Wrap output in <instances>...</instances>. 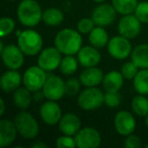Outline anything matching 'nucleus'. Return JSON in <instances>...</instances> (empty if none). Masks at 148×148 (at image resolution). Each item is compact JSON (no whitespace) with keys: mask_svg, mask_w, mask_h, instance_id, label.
Instances as JSON below:
<instances>
[{"mask_svg":"<svg viewBox=\"0 0 148 148\" xmlns=\"http://www.w3.org/2000/svg\"><path fill=\"white\" fill-rule=\"evenodd\" d=\"M146 147H147V148H148V144H147V145H146Z\"/></svg>","mask_w":148,"mask_h":148,"instance_id":"43","label":"nucleus"},{"mask_svg":"<svg viewBox=\"0 0 148 148\" xmlns=\"http://www.w3.org/2000/svg\"><path fill=\"white\" fill-rule=\"evenodd\" d=\"M43 38L39 32L33 27H27L17 36V46L21 49L25 56L39 55L43 50Z\"/></svg>","mask_w":148,"mask_h":148,"instance_id":"3","label":"nucleus"},{"mask_svg":"<svg viewBox=\"0 0 148 148\" xmlns=\"http://www.w3.org/2000/svg\"><path fill=\"white\" fill-rule=\"evenodd\" d=\"M105 74L103 70L99 69L97 66L87 67L81 71L79 74V79L83 86L85 87H95L101 84Z\"/></svg>","mask_w":148,"mask_h":148,"instance_id":"20","label":"nucleus"},{"mask_svg":"<svg viewBox=\"0 0 148 148\" xmlns=\"http://www.w3.org/2000/svg\"><path fill=\"white\" fill-rule=\"evenodd\" d=\"M114 127L119 135L126 137L135 131V117L129 111H119L114 118Z\"/></svg>","mask_w":148,"mask_h":148,"instance_id":"14","label":"nucleus"},{"mask_svg":"<svg viewBox=\"0 0 148 148\" xmlns=\"http://www.w3.org/2000/svg\"><path fill=\"white\" fill-rule=\"evenodd\" d=\"M32 91L25 86L19 87L13 92L12 101L15 107H17L21 111H25L31 106L34 99V95H32Z\"/></svg>","mask_w":148,"mask_h":148,"instance_id":"22","label":"nucleus"},{"mask_svg":"<svg viewBox=\"0 0 148 148\" xmlns=\"http://www.w3.org/2000/svg\"><path fill=\"white\" fill-rule=\"evenodd\" d=\"M107 48L110 56L116 60H125L131 57L133 51L130 40L121 35L111 38Z\"/></svg>","mask_w":148,"mask_h":148,"instance_id":"7","label":"nucleus"},{"mask_svg":"<svg viewBox=\"0 0 148 148\" xmlns=\"http://www.w3.org/2000/svg\"><path fill=\"white\" fill-rule=\"evenodd\" d=\"M142 23L136 17L134 13L126 14L120 18L118 23V32L119 35L127 38L129 40L135 39L141 32Z\"/></svg>","mask_w":148,"mask_h":148,"instance_id":"12","label":"nucleus"},{"mask_svg":"<svg viewBox=\"0 0 148 148\" xmlns=\"http://www.w3.org/2000/svg\"><path fill=\"white\" fill-rule=\"evenodd\" d=\"M15 29V21L13 18L8 16H3L0 21V36L4 38L10 35Z\"/></svg>","mask_w":148,"mask_h":148,"instance_id":"31","label":"nucleus"},{"mask_svg":"<svg viewBox=\"0 0 148 148\" xmlns=\"http://www.w3.org/2000/svg\"><path fill=\"white\" fill-rule=\"evenodd\" d=\"M17 129L14 122L2 119L0 121V147L10 146L17 137Z\"/></svg>","mask_w":148,"mask_h":148,"instance_id":"19","label":"nucleus"},{"mask_svg":"<svg viewBox=\"0 0 148 148\" xmlns=\"http://www.w3.org/2000/svg\"><path fill=\"white\" fill-rule=\"evenodd\" d=\"M44 95L46 99H51V101H60L63 99L66 95L65 88V81L63 78L55 74H50L48 75L47 80L44 84L43 88Z\"/></svg>","mask_w":148,"mask_h":148,"instance_id":"8","label":"nucleus"},{"mask_svg":"<svg viewBox=\"0 0 148 148\" xmlns=\"http://www.w3.org/2000/svg\"><path fill=\"white\" fill-rule=\"evenodd\" d=\"M13 122L16 126L17 132L21 137L25 139H35L39 135V123L36 118L25 110L17 114Z\"/></svg>","mask_w":148,"mask_h":148,"instance_id":"5","label":"nucleus"},{"mask_svg":"<svg viewBox=\"0 0 148 148\" xmlns=\"http://www.w3.org/2000/svg\"><path fill=\"white\" fill-rule=\"evenodd\" d=\"M82 85L80 79L76 77H71L65 82V88H66V95L69 97H74V95H79L80 92V87Z\"/></svg>","mask_w":148,"mask_h":148,"instance_id":"30","label":"nucleus"},{"mask_svg":"<svg viewBox=\"0 0 148 148\" xmlns=\"http://www.w3.org/2000/svg\"><path fill=\"white\" fill-rule=\"evenodd\" d=\"M124 146H125L126 148H139L142 146L141 139H140L137 135H134V134L132 133V134H130V135L126 136Z\"/></svg>","mask_w":148,"mask_h":148,"instance_id":"37","label":"nucleus"},{"mask_svg":"<svg viewBox=\"0 0 148 148\" xmlns=\"http://www.w3.org/2000/svg\"><path fill=\"white\" fill-rule=\"evenodd\" d=\"M74 138L78 148H97L101 144V133L92 127L81 128Z\"/></svg>","mask_w":148,"mask_h":148,"instance_id":"11","label":"nucleus"},{"mask_svg":"<svg viewBox=\"0 0 148 148\" xmlns=\"http://www.w3.org/2000/svg\"><path fill=\"white\" fill-rule=\"evenodd\" d=\"M25 53L21 51V48L13 44L5 46L4 49L1 51L3 64L7 69H21L25 63Z\"/></svg>","mask_w":148,"mask_h":148,"instance_id":"10","label":"nucleus"},{"mask_svg":"<svg viewBox=\"0 0 148 148\" xmlns=\"http://www.w3.org/2000/svg\"><path fill=\"white\" fill-rule=\"evenodd\" d=\"M39 113L44 123L49 126L57 125L63 115L59 103L56 101H51V99H47L42 103Z\"/></svg>","mask_w":148,"mask_h":148,"instance_id":"15","label":"nucleus"},{"mask_svg":"<svg viewBox=\"0 0 148 148\" xmlns=\"http://www.w3.org/2000/svg\"><path fill=\"white\" fill-rule=\"evenodd\" d=\"M58 126H59V130L62 134L75 136L77 132L81 129V120L76 114L66 113L62 115Z\"/></svg>","mask_w":148,"mask_h":148,"instance_id":"17","label":"nucleus"},{"mask_svg":"<svg viewBox=\"0 0 148 148\" xmlns=\"http://www.w3.org/2000/svg\"><path fill=\"white\" fill-rule=\"evenodd\" d=\"M131 60L139 69H148V44H140L133 49Z\"/></svg>","mask_w":148,"mask_h":148,"instance_id":"24","label":"nucleus"},{"mask_svg":"<svg viewBox=\"0 0 148 148\" xmlns=\"http://www.w3.org/2000/svg\"><path fill=\"white\" fill-rule=\"evenodd\" d=\"M122 103V95L119 91H106L105 105L109 108H118Z\"/></svg>","mask_w":148,"mask_h":148,"instance_id":"34","label":"nucleus"},{"mask_svg":"<svg viewBox=\"0 0 148 148\" xmlns=\"http://www.w3.org/2000/svg\"><path fill=\"white\" fill-rule=\"evenodd\" d=\"M23 83V75L17 70L8 69L0 78V86L5 93L14 92Z\"/></svg>","mask_w":148,"mask_h":148,"instance_id":"18","label":"nucleus"},{"mask_svg":"<svg viewBox=\"0 0 148 148\" xmlns=\"http://www.w3.org/2000/svg\"><path fill=\"white\" fill-rule=\"evenodd\" d=\"M80 65L78 59L74 57V55H64L60 63V71L64 75H72L78 69V66Z\"/></svg>","mask_w":148,"mask_h":148,"instance_id":"28","label":"nucleus"},{"mask_svg":"<svg viewBox=\"0 0 148 148\" xmlns=\"http://www.w3.org/2000/svg\"><path fill=\"white\" fill-rule=\"evenodd\" d=\"M110 41L109 34L106 31L103 27H97L89 33L88 35V42L91 46L97 48V49H101L108 46V43Z\"/></svg>","mask_w":148,"mask_h":148,"instance_id":"23","label":"nucleus"},{"mask_svg":"<svg viewBox=\"0 0 148 148\" xmlns=\"http://www.w3.org/2000/svg\"><path fill=\"white\" fill-rule=\"evenodd\" d=\"M134 14L142 23H148V1L138 2Z\"/></svg>","mask_w":148,"mask_h":148,"instance_id":"35","label":"nucleus"},{"mask_svg":"<svg viewBox=\"0 0 148 148\" xmlns=\"http://www.w3.org/2000/svg\"><path fill=\"white\" fill-rule=\"evenodd\" d=\"M82 43L81 34L69 27L61 29L54 39V46L63 55H77L82 48Z\"/></svg>","mask_w":148,"mask_h":148,"instance_id":"1","label":"nucleus"},{"mask_svg":"<svg viewBox=\"0 0 148 148\" xmlns=\"http://www.w3.org/2000/svg\"><path fill=\"white\" fill-rule=\"evenodd\" d=\"M0 103H1V108H0V115L3 116L5 112V103H4V99H0Z\"/></svg>","mask_w":148,"mask_h":148,"instance_id":"39","label":"nucleus"},{"mask_svg":"<svg viewBox=\"0 0 148 148\" xmlns=\"http://www.w3.org/2000/svg\"><path fill=\"white\" fill-rule=\"evenodd\" d=\"M124 79L121 71L113 70L105 74L101 85L106 91H120L124 85Z\"/></svg>","mask_w":148,"mask_h":148,"instance_id":"21","label":"nucleus"},{"mask_svg":"<svg viewBox=\"0 0 148 148\" xmlns=\"http://www.w3.org/2000/svg\"><path fill=\"white\" fill-rule=\"evenodd\" d=\"M145 124H146V126L148 127V115L145 117Z\"/></svg>","mask_w":148,"mask_h":148,"instance_id":"41","label":"nucleus"},{"mask_svg":"<svg viewBox=\"0 0 148 148\" xmlns=\"http://www.w3.org/2000/svg\"><path fill=\"white\" fill-rule=\"evenodd\" d=\"M77 59L82 67H93L97 66L101 60V54L99 49L93 46H82L77 53Z\"/></svg>","mask_w":148,"mask_h":148,"instance_id":"16","label":"nucleus"},{"mask_svg":"<svg viewBox=\"0 0 148 148\" xmlns=\"http://www.w3.org/2000/svg\"><path fill=\"white\" fill-rule=\"evenodd\" d=\"M47 147V144H45L44 142L38 141L35 142L34 144H32V148H46Z\"/></svg>","mask_w":148,"mask_h":148,"instance_id":"38","label":"nucleus"},{"mask_svg":"<svg viewBox=\"0 0 148 148\" xmlns=\"http://www.w3.org/2000/svg\"><path fill=\"white\" fill-rule=\"evenodd\" d=\"M43 11L37 0H21L16 15L19 23L27 27H35L43 21Z\"/></svg>","mask_w":148,"mask_h":148,"instance_id":"2","label":"nucleus"},{"mask_svg":"<svg viewBox=\"0 0 148 148\" xmlns=\"http://www.w3.org/2000/svg\"><path fill=\"white\" fill-rule=\"evenodd\" d=\"M112 4L119 14L126 15L134 13L138 0H112Z\"/></svg>","mask_w":148,"mask_h":148,"instance_id":"29","label":"nucleus"},{"mask_svg":"<svg viewBox=\"0 0 148 148\" xmlns=\"http://www.w3.org/2000/svg\"><path fill=\"white\" fill-rule=\"evenodd\" d=\"M64 21V13L57 7H49L43 11V23L49 27H57Z\"/></svg>","mask_w":148,"mask_h":148,"instance_id":"25","label":"nucleus"},{"mask_svg":"<svg viewBox=\"0 0 148 148\" xmlns=\"http://www.w3.org/2000/svg\"><path fill=\"white\" fill-rule=\"evenodd\" d=\"M105 103V92L97 86L86 87L77 97V105L86 112L95 111Z\"/></svg>","mask_w":148,"mask_h":148,"instance_id":"4","label":"nucleus"},{"mask_svg":"<svg viewBox=\"0 0 148 148\" xmlns=\"http://www.w3.org/2000/svg\"><path fill=\"white\" fill-rule=\"evenodd\" d=\"M97 27L95 23L91 17H83L79 19L76 25V29L81 35H89L91 31Z\"/></svg>","mask_w":148,"mask_h":148,"instance_id":"32","label":"nucleus"},{"mask_svg":"<svg viewBox=\"0 0 148 148\" xmlns=\"http://www.w3.org/2000/svg\"><path fill=\"white\" fill-rule=\"evenodd\" d=\"M47 71L42 69L39 65L29 67L23 75V84L32 92L41 90L47 80Z\"/></svg>","mask_w":148,"mask_h":148,"instance_id":"6","label":"nucleus"},{"mask_svg":"<svg viewBox=\"0 0 148 148\" xmlns=\"http://www.w3.org/2000/svg\"><path fill=\"white\" fill-rule=\"evenodd\" d=\"M93 2H97V3H103V2H105L106 0H92Z\"/></svg>","mask_w":148,"mask_h":148,"instance_id":"40","label":"nucleus"},{"mask_svg":"<svg viewBox=\"0 0 148 148\" xmlns=\"http://www.w3.org/2000/svg\"><path fill=\"white\" fill-rule=\"evenodd\" d=\"M63 54L55 47H47L43 49L38 57V65L47 72L55 71L60 67Z\"/></svg>","mask_w":148,"mask_h":148,"instance_id":"9","label":"nucleus"},{"mask_svg":"<svg viewBox=\"0 0 148 148\" xmlns=\"http://www.w3.org/2000/svg\"><path fill=\"white\" fill-rule=\"evenodd\" d=\"M117 10L113 4L108 3H99L97 7L93 9L91 13V18L95 23V25L99 27H109L115 21L117 18Z\"/></svg>","mask_w":148,"mask_h":148,"instance_id":"13","label":"nucleus"},{"mask_svg":"<svg viewBox=\"0 0 148 148\" xmlns=\"http://www.w3.org/2000/svg\"><path fill=\"white\" fill-rule=\"evenodd\" d=\"M138 71H139V68L132 60L129 62H126L121 68L122 75L124 76V78L128 79V80H133L134 77L136 76V74L138 73Z\"/></svg>","mask_w":148,"mask_h":148,"instance_id":"33","label":"nucleus"},{"mask_svg":"<svg viewBox=\"0 0 148 148\" xmlns=\"http://www.w3.org/2000/svg\"><path fill=\"white\" fill-rule=\"evenodd\" d=\"M131 108L136 116L146 117L148 115V99L146 95L138 93L136 97H134L131 101Z\"/></svg>","mask_w":148,"mask_h":148,"instance_id":"27","label":"nucleus"},{"mask_svg":"<svg viewBox=\"0 0 148 148\" xmlns=\"http://www.w3.org/2000/svg\"><path fill=\"white\" fill-rule=\"evenodd\" d=\"M56 146L58 148H64V147H69L74 148L76 147V142H75V138L74 136H69L63 134L62 136L57 138L56 140Z\"/></svg>","mask_w":148,"mask_h":148,"instance_id":"36","label":"nucleus"},{"mask_svg":"<svg viewBox=\"0 0 148 148\" xmlns=\"http://www.w3.org/2000/svg\"><path fill=\"white\" fill-rule=\"evenodd\" d=\"M133 87L139 95H148V69H139L133 79Z\"/></svg>","mask_w":148,"mask_h":148,"instance_id":"26","label":"nucleus"},{"mask_svg":"<svg viewBox=\"0 0 148 148\" xmlns=\"http://www.w3.org/2000/svg\"><path fill=\"white\" fill-rule=\"evenodd\" d=\"M7 1H15V0H7Z\"/></svg>","mask_w":148,"mask_h":148,"instance_id":"42","label":"nucleus"}]
</instances>
